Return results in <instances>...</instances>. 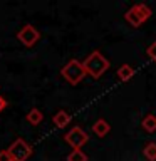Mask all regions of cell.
Here are the masks:
<instances>
[{"label": "cell", "instance_id": "cell-1", "mask_svg": "<svg viewBox=\"0 0 156 161\" xmlns=\"http://www.w3.org/2000/svg\"><path fill=\"white\" fill-rule=\"evenodd\" d=\"M82 65H84L86 72H87L91 77L99 79L101 75L109 69V60L106 59L99 50H92V52L82 60Z\"/></svg>", "mask_w": 156, "mask_h": 161}, {"label": "cell", "instance_id": "cell-2", "mask_svg": "<svg viewBox=\"0 0 156 161\" xmlns=\"http://www.w3.org/2000/svg\"><path fill=\"white\" fill-rule=\"evenodd\" d=\"M86 74L87 72H86L82 62L77 60V59H70L69 62L60 69V75H62L70 86H77L81 80L86 77Z\"/></svg>", "mask_w": 156, "mask_h": 161}, {"label": "cell", "instance_id": "cell-3", "mask_svg": "<svg viewBox=\"0 0 156 161\" xmlns=\"http://www.w3.org/2000/svg\"><path fill=\"white\" fill-rule=\"evenodd\" d=\"M151 15H153V12H151V8L146 3H136L124 14V20L131 25V27H139V25H143Z\"/></svg>", "mask_w": 156, "mask_h": 161}, {"label": "cell", "instance_id": "cell-4", "mask_svg": "<svg viewBox=\"0 0 156 161\" xmlns=\"http://www.w3.org/2000/svg\"><path fill=\"white\" fill-rule=\"evenodd\" d=\"M8 153L14 161H27L32 156V146L27 141H24L22 138H19L8 146Z\"/></svg>", "mask_w": 156, "mask_h": 161}, {"label": "cell", "instance_id": "cell-5", "mask_svg": "<svg viewBox=\"0 0 156 161\" xmlns=\"http://www.w3.org/2000/svg\"><path fill=\"white\" fill-rule=\"evenodd\" d=\"M64 139L70 148L81 149L89 141V134H86V131L81 128V126H74V128H70L67 133L64 134Z\"/></svg>", "mask_w": 156, "mask_h": 161}, {"label": "cell", "instance_id": "cell-6", "mask_svg": "<svg viewBox=\"0 0 156 161\" xmlns=\"http://www.w3.org/2000/svg\"><path fill=\"white\" fill-rule=\"evenodd\" d=\"M17 39L22 45H25V47H34V45L40 40V32L34 27V25L25 24L17 32Z\"/></svg>", "mask_w": 156, "mask_h": 161}, {"label": "cell", "instance_id": "cell-7", "mask_svg": "<svg viewBox=\"0 0 156 161\" xmlns=\"http://www.w3.org/2000/svg\"><path fill=\"white\" fill-rule=\"evenodd\" d=\"M109 131H111V124L106 119H98L92 124V133L99 136V138H104L106 134H109Z\"/></svg>", "mask_w": 156, "mask_h": 161}, {"label": "cell", "instance_id": "cell-8", "mask_svg": "<svg viewBox=\"0 0 156 161\" xmlns=\"http://www.w3.org/2000/svg\"><path fill=\"white\" fill-rule=\"evenodd\" d=\"M134 74H136V69L129 64H123V65H119V69H118V77H119L121 82H128V80H131Z\"/></svg>", "mask_w": 156, "mask_h": 161}, {"label": "cell", "instance_id": "cell-9", "mask_svg": "<svg viewBox=\"0 0 156 161\" xmlns=\"http://www.w3.org/2000/svg\"><path fill=\"white\" fill-rule=\"evenodd\" d=\"M52 121H54V124L57 126V128H65V126L70 123V114L67 113V111L60 109V111H57V113L54 114Z\"/></svg>", "mask_w": 156, "mask_h": 161}, {"label": "cell", "instance_id": "cell-10", "mask_svg": "<svg viewBox=\"0 0 156 161\" xmlns=\"http://www.w3.org/2000/svg\"><path fill=\"white\" fill-rule=\"evenodd\" d=\"M25 119H27V123L30 126H37L42 123V119H44V114H42V111L37 109V108H32L27 113V116H25Z\"/></svg>", "mask_w": 156, "mask_h": 161}, {"label": "cell", "instance_id": "cell-11", "mask_svg": "<svg viewBox=\"0 0 156 161\" xmlns=\"http://www.w3.org/2000/svg\"><path fill=\"white\" fill-rule=\"evenodd\" d=\"M141 126H143V129L148 131V133L156 131V116L154 114H146L144 119L141 121Z\"/></svg>", "mask_w": 156, "mask_h": 161}, {"label": "cell", "instance_id": "cell-12", "mask_svg": "<svg viewBox=\"0 0 156 161\" xmlns=\"http://www.w3.org/2000/svg\"><path fill=\"white\" fill-rule=\"evenodd\" d=\"M143 154L148 161H156V143H146Z\"/></svg>", "mask_w": 156, "mask_h": 161}, {"label": "cell", "instance_id": "cell-13", "mask_svg": "<svg viewBox=\"0 0 156 161\" xmlns=\"http://www.w3.org/2000/svg\"><path fill=\"white\" fill-rule=\"evenodd\" d=\"M67 161H87V154L82 149H72L67 154Z\"/></svg>", "mask_w": 156, "mask_h": 161}, {"label": "cell", "instance_id": "cell-14", "mask_svg": "<svg viewBox=\"0 0 156 161\" xmlns=\"http://www.w3.org/2000/svg\"><path fill=\"white\" fill-rule=\"evenodd\" d=\"M146 54H148V57L153 60V62H156V40L153 44L148 45V49H146Z\"/></svg>", "mask_w": 156, "mask_h": 161}, {"label": "cell", "instance_id": "cell-15", "mask_svg": "<svg viewBox=\"0 0 156 161\" xmlns=\"http://www.w3.org/2000/svg\"><path fill=\"white\" fill-rule=\"evenodd\" d=\"M0 161H14L12 156H10V153H8V149L0 151Z\"/></svg>", "mask_w": 156, "mask_h": 161}, {"label": "cell", "instance_id": "cell-16", "mask_svg": "<svg viewBox=\"0 0 156 161\" xmlns=\"http://www.w3.org/2000/svg\"><path fill=\"white\" fill-rule=\"evenodd\" d=\"M5 108H7V99H5L3 96L0 94V114H2V111H3Z\"/></svg>", "mask_w": 156, "mask_h": 161}]
</instances>
